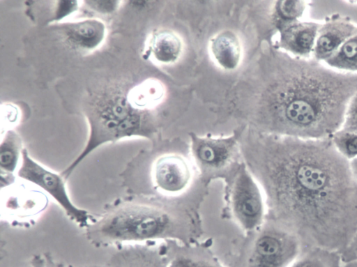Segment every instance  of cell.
Here are the masks:
<instances>
[{
    "instance_id": "6",
    "label": "cell",
    "mask_w": 357,
    "mask_h": 267,
    "mask_svg": "<svg viewBox=\"0 0 357 267\" xmlns=\"http://www.w3.org/2000/svg\"><path fill=\"white\" fill-rule=\"evenodd\" d=\"M229 201L233 218L244 231L250 233L261 227L266 213V195L244 162L231 175Z\"/></svg>"
},
{
    "instance_id": "5",
    "label": "cell",
    "mask_w": 357,
    "mask_h": 267,
    "mask_svg": "<svg viewBox=\"0 0 357 267\" xmlns=\"http://www.w3.org/2000/svg\"><path fill=\"white\" fill-rule=\"evenodd\" d=\"M128 194L176 197L191 185L194 171L183 155L172 153H139L130 160L120 174Z\"/></svg>"
},
{
    "instance_id": "31",
    "label": "cell",
    "mask_w": 357,
    "mask_h": 267,
    "mask_svg": "<svg viewBox=\"0 0 357 267\" xmlns=\"http://www.w3.org/2000/svg\"><path fill=\"white\" fill-rule=\"evenodd\" d=\"M346 2H347V3H356V4H355V5H357V1H347Z\"/></svg>"
},
{
    "instance_id": "17",
    "label": "cell",
    "mask_w": 357,
    "mask_h": 267,
    "mask_svg": "<svg viewBox=\"0 0 357 267\" xmlns=\"http://www.w3.org/2000/svg\"><path fill=\"white\" fill-rule=\"evenodd\" d=\"M211 52L216 62L225 69L235 68L240 61L241 47L237 37L230 31L219 33L211 43Z\"/></svg>"
},
{
    "instance_id": "12",
    "label": "cell",
    "mask_w": 357,
    "mask_h": 267,
    "mask_svg": "<svg viewBox=\"0 0 357 267\" xmlns=\"http://www.w3.org/2000/svg\"><path fill=\"white\" fill-rule=\"evenodd\" d=\"M320 22L301 20L276 29L278 39L273 47L296 58H312Z\"/></svg>"
},
{
    "instance_id": "23",
    "label": "cell",
    "mask_w": 357,
    "mask_h": 267,
    "mask_svg": "<svg viewBox=\"0 0 357 267\" xmlns=\"http://www.w3.org/2000/svg\"><path fill=\"white\" fill-rule=\"evenodd\" d=\"M341 129L357 132V91L349 102Z\"/></svg>"
},
{
    "instance_id": "20",
    "label": "cell",
    "mask_w": 357,
    "mask_h": 267,
    "mask_svg": "<svg viewBox=\"0 0 357 267\" xmlns=\"http://www.w3.org/2000/svg\"><path fill=\"white\" fill-rule=\"evenodd\" d=\"M324 64L340 72L357 73V28Z\"/></svg>"
},
{
    "instance_id": "18",
    "label": "cell",
    "mask_w": 357,
    "mask_h": 267,
    "mask_svg": "<svg viewBox=\"0 0 357 267\" xmlns=\"http://www.w3.org/2000/svg\"><path fill=\"white\" fill-rule=\"evenodd\" d=\"M342 254L331 250L318 247H303L298 256L288 267H342Z\"/></svg>"
},
{
    "instance_id": "7",
    "label": "cell",
    "mask_w": 357,
    "mask_h": 267,
    "mask_svg": "<svg viewBox=\"0 0 357 267\" xmlns=\"http://www.w3.org/2000/svg\"><path fill=\"white\" fill-rule=\"evenodd\" d=\"M245 125L237 128L232 135L222 137H201L190 134L192 160L204 176H220L234 171L241 162L240 140Z\"/></svg>"
},
{
    "instance_id": "28",
    "label": "cell",
    "mask_w": 357,
    "mask_h": 267,
    "mask_svg": "<svg viewBox=\"0 0 357 267\" xmlns=\"http://www.w3.org/2000/svg\"><path fill=\"white\" fill-rule=\"evenodd\" d=\"M342 257L344 261L357 260V236L347 249L342 254Z\"/></svg>"
},
{
    "instance_id": "30",
    "label": "cell",
    "mask_w": 357,
    "mask_h": 267,
    "mask_svg": "<svg viewBox=\"0 0 357 267\" xmlns=\"http://www.w3.org/2000/svg\"><path fill=\"white\" fill-rule=\"evenodd\" d=\"M342 267H357V260L344 261Z\"/></svg>"
},
{
    "instance_id": "8",
    "label": "cell",
    "mask_w": 357,
    "mask_h": 267,
    "mask_svg": "<svg viewBox=\"0 0 357 267\" xmlns=\"http://www.w3.org/2000/svg\"><path fill=\"white\" fill-rule=\"evenodd\" d=\"M17 176L39 188L49 194L72 221L82 228H86L92 221L89 213L76 206L70 199L66 181L61 175L38 162L24 148L21 157Z\"/></svg>"
},
{
    "instance_id": "9",
    "label": "cell",
    "mask_w": 357,
    "mask_h": 267,
    "mask_svg": "<svg viewBox=\"0 0 357 267\" xmlns=\"http://www.w3.org/2000/svg\"><path fill=\"white\" fill-rule=\"evenodd\" d=\"M303 248L294 233L275 222L262 229L255 238L248 267H288Z\"/></svg>"
},
{
    "instance_id": "27",
    "label": "cell",
    "mask_w": 357,
    "mask_h": 267,
    "mask_svg": "<svg viewBox=\"0 0 357 267\" xmlns=\"http://www.w3.org/2000/svg\"><path fill=\"white\" fill-rule=\"evenodd\" d=\"M173 267H218L211 263L188 257H180L172 261Z\"/></svg>"
},
{
    "instance_id": "24",
    "label": "cell",
    "mask_w": 357,
    "mask_h": 267,
    "mask_svg": "<svg viewBox=\"0 0 357 267\" xmlns=\"http://www.w3.org/2000/svg\"><path fill=\"white\" fill-rule=\"evenodd\" d=\"M77 1H59L51 21L60 22L79 8Z\"/></svg>"
},
{
    "instance_id": "33",
    "label": "cell",
    "mask_w": 357,
    "mask_h": 267,
    "mask_svg": "<svg viewBox=\"0 0 357 267\" xmlns=\"http://www.w3.org/2000/svg\"><path fill=\"white\" fill-rule=\"evenodd\" d=\"M169 267H173V266H172L170 265V266H169Z\"/></svg>"
},
{
    "instance_id": "4",
    "label": "cell",
    "mask_w": 357,
    "mask_h": 267,
    "mask_svg": "<svg viewBox=\"0 0 357 267\" xmlns=\"http://www.w3.org/2000/svg\"><path fill=\"white\" fill-rule=\"evenodd\" d=\"M84 114L89 124V137L81 153L60 173L66 181L75 168L99 146L135 137L152 140L158 133L151 113L134 105L128 94L124 96L116 93L112 98L101 99L89 105Z\"/></svg>"
},
{
    "instance_id": "22",
    "label": "cell",
    "mask_w": 357,
    "mask_h": 267,
    "mask_svg": "<svg viewBox=\"0 0 357 267\" xmlns=\"http://www.w3.org/2000/svg\"><path fill=\"white\" fill-rule=\"evenodd\" d=\"M1 131L5 128V132L11 130L19 121V110L15 105L5 103L1 106Z\"/></svg>"
},
{
    "instance_id": "15",
    "label": "cell",
    "mask_w": 357,
    "mask_h": 267,
    "mask_svg": "<svg viewBox=\"0 0 357 267\" xmlns=\"http://www.w3.org/2000/svg\"><path fill=\"white\" fill-rule=\"evenodd\" d=\"M181 41L173 32L160 30L153 32L147 40L145 55L162 63L175 61L181 52Z\"/></svg>"
},
{
    "instance_id": "11",
    "label": "cell",
    "mask_w": 357,
    "mask_h": 267,
    "mask_svg": "<svg viewBox=\"0 0 357 267\" xmlns=\"http://www.w3.org/2000/svg\"><path fill=\"white\" fill-rule=\"evenodd\" d=\"M357 25L350 17L340 13L325 17L318 29L312 59L324 63L354 33Z\"/></svg>"
},
{
    "instance_id": "32",
    "label": "cell",
    "mask_w": 357,
    "mask_h": 267,
    "mask_svg": "<svg viewBox=\"0 0 357 267\" xmlns=\"http://www.w3.org/2000/svg\"><path fill=\"white\" fill-rule=\"evenodd\" d=\"M93 267H109V266L108 265H107V266H94Z\"/></svg>"
},
{
    "instance_id": "13",
    "label": "cell",
    "mask_w": 357,
    "mask_h": 267,
    "mask_svg": "<svg viewBox=\"0 0 357 267\" xmlns=\"http://www.w3.org/2000/svg\"><path fill=\"white\" fill-rule=\"evenodd\" d=\"M56 27L67 44L83 52L98 49L105 41L107 33L105 23L98 19L62 22Z\"/></svg>"
},
{
    "instance_id": "2",
    "label": "cell",
    "mask_w": 357,
    "mask_h": 267,
    "mask_svg": "<svg viewBox=\"0 0 357 267\" xmlns=\"http://www.w3.org/2000/svg\"><path fill=\"white\" fill-rule=\"evenodd\" d=\"M356 91L357 73L340 72L272 47L241 76L231 102L237 115L257 131L319 139L342 128Z\"/></svg>"
},
{
    "instance_id": "1",
    "label": "cell",
    "mask_w": 357,
    "mask_h": 267,
    "mask_svg": "<svg viewBox=\"0 0 357 267\" xmlns=\"http://www.w3.org/2000/svg\"><path fill=\"white\" fill-rule=\"evenodd\" d=\"M240 146L264 187L276 223L303 247L342 254L357 236V183L331 138L301 139L250 128Z\"/></svg>"
},
{
    "instance_id": "10",
    "label": "cell",
    "mask_w": 357,
    "mask_h": 267,
    "mask_svg": "<svg viewBox=\"0 0 357 267\" xmlns=\"http://www.w3.org/2000/svg\"><path fill=\"white\" fill-rule=\"evenodd\" d=\"M47 205L46 194L27 181L1 189V218L13 227L33 225Z\"/></svg>"
},
{
    "instance_id": "16",
    "label": "cell",
    "mask_w": 357,
    "mask_h": 267,
    "mask_svg": "<svg viewBox=\"0 0 357 267\" xmlns=\"http://www.w3.org/2000/svg\"><path fill=\"white\" fill-rule=\"evenodd\" d=\"M158 259L148 247L135 244H124L111 256L109 267H158Z\"/></svg>"
},
{
    "instance_id": "14",
    "label": "cell",
    "mask_w": 357,
    "mask_h": 267,
    "mask_svg": "<svg viewBox=\"0 0 357 267\" xmlns=\"http://www.w3.org/2000/svg\"><path fill=\"white\" fill-rule=\"evenodd\" d=\"M22 139L14 130H8L1 134L0 145L1 189L14 183V175L23 148Z\"/></svg>"
},
{
    "instance_id": "26",
    "label": "cell",
    "mask_w": 357,
    "mask_h": 267,
    "mask_svg": "<svg viewBox=\"0 0 357 267\" xmlns=\"http://www.w3.org/2000/svg\"><path fill=\"white\" fill-rule=\"evenodd\" d=\"M92 9L101 13L114 12L119 6V1H86Z\"/></svg>"
},
{
    "instance_id": "29",
    "label": "cell",
    "mask_w": 357,
    "mask_h": 267,
    "mask_svg": "<svg viewBox=\"0 0 357 267\" xmlns=\"http://www.w3.org/2000/svg\"><path fill=\"white\" fill-rule=\"evenodd\" d=\"M349 167L351 174L357 183V158L349 161Z\"/></svg>"
},
{
    "instance_id": "3",
    "label": "cell",
    "mask_w": 357,
    "mask_h": 267,
    "mask_svg": "<svg viewBox=\"0 0 357 267\" xmlns=\"http://www.w3.org/2000/svg\"><path fill=\"white\" fill-rule=\"evenodd\" d=\"M178 228V222L160 199L128 194L107 204L85 228V236L96 247L120 246L173 238Z\"/></svg>"
},
{
    "instance_id": "19",
    "label": "cell",
    "mask_w": 357,
    "mask_h": 267,
    "mask_svg": "<svg viewBox=\"0 0 357 267\" xmlns=\"http://www.w3.org/2000/svg\"><path fill=\"white\" fill-rule=\"evenodd\" d=\"M312 3V1L308 0L277 1L273 13V20L275 29L303 20Z\"/></svg>"
},
{
    "instance_id": "25",
    "label": "cell",
    "mask_w": 357,
    "mask_h": 267,
    "mask_svg": "<svg viewBox=\"0 0 357 267\" xmlns=\"http://www.w3.org/2000/svg\"><path fill=\"white\" fill-rule=\"evenodd\" d=\"M27 267H64V266L55 261L49 253H42L34 255Z\"/></svg>"
},
{
    "instance_id": "21",
    "label": "cell",
    "mask_w": 357,
    "mask_h": 267,
    "mask_svg": "<svg viewBox=\"0 0 357 267\" xmlns=\"http://www.w3.org/2000/svg\"><path fill=\"white\" fill-rule=\"evenodd\" d=\"M331 138L336 150L348 161L357 158V132L340 129Z\"/></svg>"
}]
</instances>
